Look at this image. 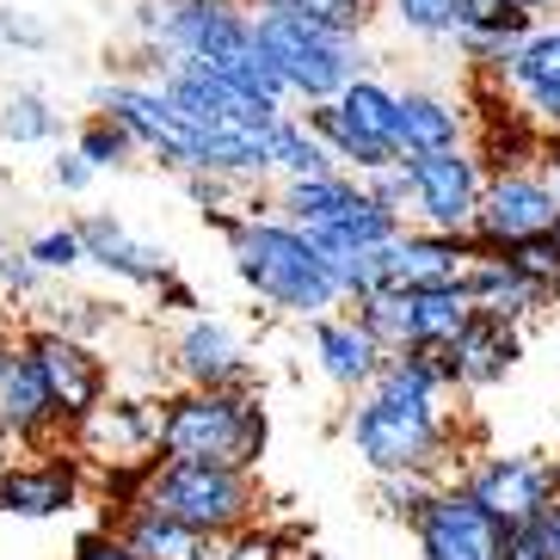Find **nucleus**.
Here are the masks:
<instances>
[{
  "instance_id": "nucleus-32",
  "label": "nucleus",
  "mask_w": 560,
  "mask_h": 560,
  "mask_svg": "<svg viewBox=\"0 0 560 560\" xmlns=\"http://www.w3.org/2000/svg\"><path fill=\"white\" fill-rule=\"evenodd\" d=\"M505 560H548L542 542H536V529H529V517L505 524Z\"/></svg>"
},
{
  "instance_id": "nucleus-29",
  "label": "nucleus",
  "mask_w": 560,
  "mask_h": 560,
  "mask_svg": "<svg viewBox=\"0 0 560 560\" xmlns=\"http://www.w3.org/2000/svg\"><path fill=\"white\" fill-rule=\"evenodd\" d=\"M400 19H407L412 32H456V19H450V0H395Z\"/></svg>"
},
{
  "instance_id": "nucleus-31",
  "label": "nucleus",
  "mask_w": 560,
  "mask_h": 560,
  "mask_svg": "<svg viewBox=\"0 0 560 560\" xmlns=\"http://www.w3.org/2000/svg\"><path fill=\"white\" fill-rule=\"evenodd\" d=\"M32 259L37 265H74L81 259V234H44V241L32 247Z\"/></svg>"
},
{
  "instance_id": "nucleus-17",
  "label": "nucleus",
  "mask_w": 560,
  "mask_h": 560,
  "mask_svg": "<svg viewBox=\"0 0 560 560\" xmlns=\"http://www.w3.org/2000/svg\"><path fill=\"white\" fill-rule=\"evenodd\" d=\"M395 142L400 149H450L456 142V112L438 100H395Z\"/></svg>"
},
{
  "instance_id": "nucleus-3",
  "label": "nucleus",
  "mask_w": 560,
  "mask_h": 560,
  "mask_svg": "<svg viewBox=\"0 0 560 560\" xmlns=\"http://www.w3.org/2000/svg\"><path fill=\"white\" fill-rule=\"evenodd\" d=\"M166 32L185 44L191 62H203L210 74H222L229 86H247V93H259V100H278V93H283L278 68L265 62L253 25H241L229 7H215V0H185L179 13L166 19Z\"/></svg>"
},
{
  "instance_id": "nucleus-1",
  "label": "nucleus",
  "mask_w": 560,
  "mask_h": 560,
  "mask_svg": "<svg viewBox=\"0 0 560 560\" xmlns=\"http://www.w3.org/2000/svg\"><path fill=\"white\" fill-rule=\"evenodd\" d=\"M444 370L431 363H395L382 376V395L358 412V450L376 468H419L438 450V419H431V382Z\"/></svg>"
},
{
  "instance_id": "nucleus-38",
  "label": "nucleus",
  "mask_w": 560,
  "mask_h": 560,
  "mask_svg": "<svg viewBox=\"0 0 560 560\" xmlns=\"http://www.w3.org/2000/svg\"><path fill=\"white\" fill-rule=\"evenodd\" d=\"M548 234H555V247H560V215H555V229H548Z\"/></svg>"
},
{
  "instance_id": "nucleus-15",
  "label": "nucleus",
  "mask_w": 560,
  "mask_h": 560,
  "mask_svg": "<svg viewBox=\"0 0 560 560\" xmlns=\"http://www.w3.org/2000/svg\"><path fill=\"white\" fill-rule=\"evenodd\" d=\"M50 412V388H44V376H37L32 358H0V419L7 425H37Z\"/></svg>"
},
{
  "instance_id": "nucleus-9",
  "label": "nucleus",
  "mask_w": 560,
  "mask_h": 560,
  "mask_svg": "<svg viewBox=\"0 0 560 560\" xmlns=\"http://www.w3.org/2000/svg\"><path fill=\"white\" fill-rule=\"evenodd\" d=\"M480 229H487V241H505V247L529 241V234H548L555 229V198L529 179H499L487 210H480Z\"/></svg>"
},
{
  "instance_id": "nucleus-40",
  "label": "nucleus",
  "mask_w": 560,
  "mask_h": 560,
  "mask_svg": "<svg viewBox=\"0 0 560 560\" xmlns=\"http://www.w3.org/2000/svg\"><path fill=\"white\" fill-rule=\"evenodd\" d=\"M555 161H560V149H555Z\"/></svg>"
},
{
  "instance_id": "nucleus-8",
  "label": "nucleus",
  "mask_w": 560,
  "mask_h": 560,
  "mask_svg": "<svg viewBox=\"0 0 560 560\" xmlns=\"http://www.w3.org/2000/svg\"><path fill=\"white\" fill-rule=\"evenodd\" d=\"M407 185L419 191L431 222H444V229H462L475 215V166L462 161L456 149H419L407 166Z\"/></svg>"
},
{
  "instance_id": "nucleus-7",
  "label": "nucleus",
  "mask_w": 560,
  "mask_h": 560,
  "mask_svg": "<svg viewBox=\"0 0 560 560\" xmlns=\"http://www.w3.org/2000/svg\"><path fill=\"white\" fill-rule=\"evenodd\" d=\"M425 560H505V517L480 499H438L425 505Z\"/></svg>"
},
{
  "instance_id": "nucleus-5",
  "label": "nucleus",
  "mask_w": 560,
  "mask_h": 560,
  "mask_svg": "<svg viewBox=\"0 0 560 560\" xmlns=\"http://www.w3.org/2000/svg\"><path fill=\"white\" fill-rule=\"evenodd\" d=\"M259 419H253L241 400H222V395H203V400H185L173 419L161 425V444L173 450L179 462H215V468H234L259 450Z\"/></svg>"
},
{
  "instance_id": "nucleus-12",
  "label": "nucleus",
  "mask_w": 560,
  "mask_h": 560,
  "mask_svg": "<svg viewBox=\"0 0 560 560\" xmlns=\"http://www.w3.org/2000/svg\"><path fill=\"white\" fill-rule=\"evenodd\" d=\"M32 363H37V376H44V388H50V407L86 412L93 400H100V370H93V358H86L81 346L44 339V346L32 351Z\"/></svg>"
},
{
  "instance_id": "nucleus-13",
  "label": "nucleus",
  "mask_w": 560,
  "mask_h": 560,
  "mask_svg": "<svg viewBox=\"0 0 560 560\" xmlns=\"http://www.w3.org/2000/svg\"><path fill=\"white\" fill-rule=\"evenodd\" d=\"M450 351H456L450 358V376H468V382H493L511 363V339L499 332V314H480V320L468 314L462 332L450 339Z\"/></svg>"
},
{
  "instance_id": "nucleus-4",
  "label": "nucleus",
  "mask_w": 560,
  "mask_h": 560,
  "mask_svg": "<svg viewBox=\"0 0 560 560\" xmlns=\"http://www.w3.org/2000/svg\"><path fill=\"white\" fill-rule=\"evenodd\" d=\"M253 37H259L265 62L278 68V81L302 86L308 100H327V93L351 86V44H346V32H320V25H308V19L271 7V13L253 25Z\"/></svg>"
},
{
  "instance_id": "nucleus-2",
  "label": "nucleus",
  "mask_w": 560,
  "mask_h": 560,
  "mask_svg": "<svg viewBox=\"0 0 560 560\" xmlns=\"http://www.w3.org/2000/svg\"><path fill=\"white\" fill-rule=\"evenodd\" d=\"M241 278L259 283V296H271L278 308H327L339 296L327 253L314 247L308 234L296 229H247L241 234Z\"/></svg>"
},
{
  "instance_id": "nucleus-39",
  "label": "nucleus",
  "mask_w": 560,
  "mask_h": 560,
  "mask_svg": "<svg viewBox=\"0 0 560 560\" xmlns=\"http://www.w3.org/2000/svg\"><path fill=\"white\" fill-rule=\"evenodd\" d=\"M0 358H7V346H0Z\"/></svg>"
},
{
  "instance_id": "nucleus-26",
  "label": "nucleus",
  "mask_w": 560,
  "mask_h": 560,
  "mask_svg": "<svg viewBox=\"0 0 560 560\" xmlns=\"http://www.w3.org/2000/svg\"><path fill=\"white\" fill-rule=\"evenodd\" d=\"M271 161L290 166L296 179H308V173H327V154L314 149L302 130H283V124H271Z\"/></svg>"
},
{
  "instance_id": "nucleus-33",
  "label": "nucleus",
  "mask_w": 560,
  "mask_h": 560,
  "mask_svg": "<svg viewBox=\"0 0 560 560\" xmlns=\"http://www.w3.org/2000/svg\"><path fill=\"white\" fill-rule=\"evenodd\" d=\"M117 149H124V130H93V136H86V149H81V161H112V154Z\"/></svg>"
},
{
  "instance_id": "nucleus-19",
  "label": "nucleus",
  "mask_w": 560,
  "mask_h": 560,
  "mask_svg": "<svg viewBox=\"0 0 560 560\" xmlns=\"http://www.w3.org/2000/svg\"><path fill=\"white\" fill-rule=\"evenodd\" d=\"M462 253L450 241H395V283L388 290H412V283H450Z\"/></svg>"
},
{
  "instance_id": "nucleus-10",
  "label": "nucleus",
  "mask_w": 560,
  "mask_h": 560,
  "mask_svg": "<svg viewBox=\"0 0 560 560\" xmlns=\"http://www.w3.org/2000/svg\"><path fill=\"white\" fill-rule=\"evenodd\" d=\"M105 105L117 112V124L130 136H142V142H154V149H166L173 161L191 166V149H198V136L179 124V112L166 100H154V93H136V86H117V93H105Z\"/></svg>"
},
{
  "instance_id": "nucleus-25",
  "label": "nucleus",
  "mask_w": 560,
  "mask_h": 560,
  "mask_svg": "<svg viewBox=\"0 0 560 560\" xmlns=\"http://www.w3.org/2000/svg\"><path fill=\"white\" fill-rule=\"evenodd\" d=\"M271 7L308 19V25H320V32H351V25L363 19V0H271Z\"/></svg>"
},
{
  "instance_id": "nucleus-24",
  "label": "nucleus",
  "mask_w": 560,
  "mask_h": 560,
  "mask_svg": "<svg viewBox=\"0 0 560 560\" xmlns=\"http://www.w3.org/2000/svg\"><path fill=\"white\" fill-rule=\"evenodd\" d=\"M320 130H327V142L339 154H346V161H358V166H388V142H376V136H363L358 124H351L346 112H320Z\"/></svg>"
},
{
  "instance_id": "nucleus-35",
  "label": "nucleus",
  "mask_w": 560,
  "mask_h": 560,
  "mask_svg": "<svg viewBox=\"0 0 560 560\" xmlns=\"http://www.w3.org/2000/svg\"><path fill=\"white\" fill-rule=\"evenodd\" d=\"M56 179H62L68 191H81V185H86V161H56Z\"/></svg>"
},
{
  "instance_id": "nucleus-34",
  "label": "nucleus",
  "mask_w": 560,
  "mask_h": 560,
  "mask_svg": "<svg viewBox=\"0 0 560 560\" xmlns=\"http://www.w3.org/2000/svg\"><path fill=\"white\" fill-rule=\"evenodd\" d=\"M81 560H142L136 548H117V542H86Z\"/></svg>"
},
{
  "instance_id": "nucleus-23",
  "label": "nucleus",
  "mask_w": 560,
  "mask_h": 560,
  "mask_svg": "<svg viewBox=\"0 0 560 560\" xmlns=\"http://www.w3.org/2000/svg\"><path fill=\"white\" fill-rule=\"evenodd\" d=\"M339 112H346V117L358 124L363 136H376V142H388V149H400V142H395V100H388L382 86H351Z\"/></svg>"
},
{
  "instance_id": "nucleus-18",
  "label": "nucleus",
  "mask_w": 560,
  "mask_h": 560,
  "mask_svg": "<svg viewBox=\"0 0 560 560\" xmlns=\"http://www.w3.org/2000/svg\"><path fill=\"white\" fill-rule=\"evenodd\" d=\"M68 493H74L68 468H44V475H7V480H0V505H7V511H25V517H50V511H62Z\"/></svg>"
},
{
  "instance_id": "nucleus-21",
  "label": "nucleus",
  "mask_w": 560,
  "mask_h": 560,
  "mask_svg": "<svg viewBox=\"0 0 560 560\" xmlns=\"http://www.w3.org/2000/svg\"><path fill=\"white\" fill-rule=\"evenodd\" d=\"M320 358L339 382H363L376 370V339L358 327H320Z\"/></svg>"
},
{
  "instance_id": "nucleus-11",
  "label": "nucleus",
  "mask_w": 560,
  "mask_h": 560,
  "mask_svg": "<svg viewBox=\"0 0 560 560\" xmlns=\"http://www.w3.org/2000/svg\"><path fill=\"white\" fill-rule=\"evenodd\" d=\"M548 468L542 462H524V456H505V462H493L487 475H480V487H475V499L493 517H505V524H517V517H529V511L548 499Z\"/></svg>"
},
{
  "instance_id": "nucleus-28",
  "label": "nucleus",
  "mask_w": 560,
  "mask_h": 560,
  "mask_svg": "<svg viewBox=\"0 0 560 560\" xmlns=\"http://www.w3.org/2000/svg\"><path fill=\"white\" fill-rule=\"evenodd\" d=\"M0 124H7V136H13V142H37V136H50V112H44L37 100H13Z\"/></svg>"
},
{
  "instance_id": "nucleus-20",
  "label": "nucleus",
  "mask_w": 560,
  "mask_h": 560,
  "mask_svg": "<svg viewBox=\"0 0 560 560\" xmlns=\"http://www.w3.org/2000/svg\"><path fill=\"white\" fill-rule=\"evenodd\" d=\"M234 358H241V351H234V332H229V327L203 320V327L185 332V370H191V376L222 382V376H234V370H241Z\"/></svg>"
},
{
  "instance_id": "nucleus-16",
  "label": "nucleus",
  "mask_w": 560,
  "mask_h": 560,
  "mask_svg": "<svg viewBox=\"0 0 560 560\" xmlns=\"http://www.w3.org/2000/svg\"><path fill=\"white\" fill-rule=\"evenodd\" d=\"M511 74H517V86L529 93L536 112L560 117V37H536V44H524V50L511 56Z\"/></svg>"
},
{
  "instance_id": "nucleus-30",
  "label": "nucleus",
  "mask_w": 560,
  "mask_h": 560,
  "mask_svg": "<svg viewBox=\"0 0 560 560\" xmlns=\"http://www.w3.org/2000/svg\"><path fill=\"white\" fill-rule=\"evenodd\" d=\"M529 529H536L542 555H548V560H560V505H548V499H542V505L529 511Z\"/></svg>"
},
{
  "instance_id": "nucleus-37",
  "label": "nucleus",
  "mask_w": 560,
  "mask_h": 560,
  "mask_svg": "<svg viewBox=\"0 0 560 560\" xmlns=\"http://www.w3.org/2000/svg\"><path fill=\"white\" fill-rule=\"evenodd\" d=\"M505 7H548V0H505Z\"/></svg>"
},
{
  "instance_id": "nucleus-14",
  "label": "nucleus",
  "mask_w": 560,
  "mask_h": 560,
  "mask_svg": "<svg viewBox=\"0 0 560 560\" xmlns=\"http://www.w3.org/2000/svg\"><path fill=\"white\" fill-rule=\"evenodd\" d=\"M81 247L93 253L100 265H112V271H124V278H161V271H166V253H154V247H136L130 234L117 229V222H86V229H81Z\"/></svg>"
},
{
  "instance_id": "nucleus-6",
  "label": "nucleus",
  "mask_w": 560,
  "mask_h": 560,
  "mask_svg": "<svg viewBox=\"0 0 560 560\" xmlns=\"http://www.w3.org/2000/svg\"><path fill=\"white\" fill-rule=\"evenodd\" d=\"M241 505H247V493H241L234 468L179 462V456H173V468L154 480V493H149V511H161V517H173L185 529H222L241 517Z\"/></svg>"
},
{
  "instance_id": "nucleus-36",
  "label": "nucleus",
  "mask_w": 560,
  "mask_h": 560,
  "mask_svg": "<svg viewBox=\"0 0 560 560\" xmlns=\"http://www.w3.org/2000/svg\"><path fill=\"white\" fill-rule=\"evenodd\" d=\"M0 283L25 290V283H32V265H25V259H7V265H0Z\"/></svg>"
},
{
  "instance_id": "nucleus-22",
  "label": "nucleus",
  "mask_w": 560,
  "mask_h": 560,
  "mask_svg": "<svg viewBox=\"0 0 560 560\" xmlns=\"http://www.w3.org/2000/svg\"><path fill=\"white\" fill-rule=\"evenodd\" d=\"M130 548L142 560H198V542H191V529L173 524V517H161V511H149L142 524H136Z\"/></svg>"
},
{
  "instance_id": "nucleus-27",
  "label": "nucleus",
  "mask_w": 560,
  "mask_h": 560,
  "mask_svg": "<svg viewBox=\"0 0 560 560\" xmlns=\"http://www.w3.org/2000/svg\"><path fill=\"white\" fill-rule=\"evenodd\" d=\"M517 247V259H505L517 278H529V283H548V278H560V247H555V234H529V241H511Z\"/></svg>"
}]
</instances>
